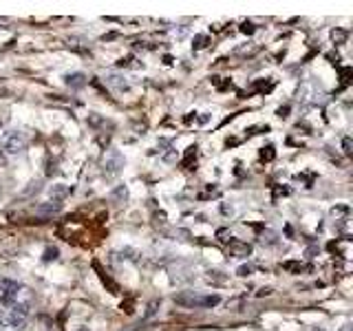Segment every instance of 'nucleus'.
<instances>
[{
  "mask_svg": "<svg viewBox=\"0 0 353 331\" xmlns=\"http://www.w3.org/2000/svg\"><path fill=\"white\" fill-rule=\"evenodd\" d=\"M124 154L120 150H115V148H110L106 154H104V161H102V168H104V177L106 179H115V177H120V172L124 170Z\"/></svg>",
  "mask_w": 353,
  "mask_h": 331,
  "instance_id": "f03ea898",
  "label": "nucleus"
},
{
  "mask_svg": "<svg viewBox=\"0 0 353 331\" xmlns=\"http://www.w3.org/2000/svg\"><path fill=\"white\" fill-rule=\"evenodd\" d=\"M331 35H334V42H338V44L344 42V38H347V33H344V31H334Z\"/></svg>",
  "mask_w": 353,
  "mask_h": 331,
  "instance_id": "1a4fd4ad",
  "label": "nucleus"
},
{
  "mask_svg": "<svg viewBox=\"0 0 353 331\" xmlns=\"http://www.w3.org/2000/svg\"><path fill=\"white\" fill-rule=\"evenodd\" d=\"M203 42H205V38H203V35H199V38H197V44H194V47H197V49H201V47H205V44H203Z\"/></svg>",
  "mask_w": 353,
  "mask_h": 331,
  "instance_id": "4468645a",
  "label": "nucleus"
},
{
  "mask_svg": "<svg viewBox=\"0 0 353 331\" xmlns=\"http://www.w3.org/2000/svg\"><path fill=\"white\" fill-rule=\"evenodd\" d=\"M313 331H322V329H313Z\"/></svg>",
  "mask_w": 353,
  "mask_h": 331,
  "instance_id": "dca6fc26",
  "label": "nucleus"
},
{
  "mask_svg": "<svg viewBox=\"0 0 353 331\" xmlns=\"http://www.w3.org/2000/svg\"><path fill=\"white\" fill-rule=\"evenodd\" d=\"M340 331H353V327H351V325H344Z\"/></svg>",
  "mask_w": 353,
  "mask_h": 331,
  "instance_id": "2eb2a0df",
  "label": "nucleus"
},
{
  "mask_svg": "<svg viewBox=\"0 0 353 331\" xmlns=\"http://www.w3.org/2000/svg\"><path fill=\"white\" fill-rule=\"evenodd\" d=\"M66 192H69V188H60V186H57V188H53V190H51V194H57V197H64Z\"/></svg>",
  "mask_w": 353,
  "mask_h": 331,
  "instance_id": "9b49d317",
  "label": "nucleus"
},
{
  "mask_svg": "<svg viewBox=\"0 0 353 331\" xmlns=\"http://www.w3.org/2000/svg\"><path fill=\"white\" fill-rule=\"evenodd\" d=\"M27 146H29V137H27V132H22V130H13L9 132V135L5 137V142H3V150L7 154H20V152H25L27 150Z\"/></svg>",
  "mask_w": 353,
  "mask_h": 331,
  "instance_id": "7ed1b4c3",
  "label": "nucleus"
},
{
  "mask_svg": "<svg viewBox=\"0 0 353 331\" xmlns=\"http://www.w3.org/2000/svg\"><path fill=\"white\" fill-rule=\"evenodd\" d=\"M60 208H62L60 201H47V203L38 205L35 212H38V215H55V212H60Z\"/></svg>",
  "mask_w": 353,
  "mask_h": 331,
  "instance_id": "423d86ee",
  "label": "nucleus"
},
{
  "mask_svg": "<svg viewBox=\"0 0 353 331\" xmlns=\"http://www.w3.org/2000/svg\"><path fill=\"white\" fill-rule=\"evenodd\" d=\"M18 283L9 281V278H0V305H11L18 296Z\"/></svg>",
  "mask_w": 353,
  "mask_h": 331,
  "instance_id": "20e7f679",
  "label": "nucleus"
},
{
  "mask_svg": "<svg viewBox=\"0 0 353 331\" xmlns=\"http://www.w3.org/2000/svg\"><path fill=\"white\" fill-rule=\"evenodd\" d=\"M241 31H243V33H254V25H252V22H243Z\"/></svg>",
  "mask_w": 353,
  "mask_h": 331,
  "instance_id": "9d476101",
  "label": "nucleus"
},
{
  "mask_svg": "<svg viewBox=\"0 0 353 331\" xmlns=\"http://www.w3.org/2000/svg\"><path fill=\"white\" fill-rule=\"evenodd\" d=\"M174 300L183 307H190V309H205V307H214L221 303V296L217 294H210V296H203V294H194V291H186V294H179L174 296Z\"/></svg>",
  "mask_w": 353,
  "mask_h": 331,
  "instance_id": "f257e3e1",
  "label": "nucleus"
},
{
  "mask_svg": "<svg viewBox=\"0 0 353 331\" xmlns=\"http://www.w3.org/2000/svg\"><path fill=\"white\" fill-rule=\"evenodd\" d=\"M261 243H267V245H274L276 243V234L274 232H263V237H261Z\"/></svg>",
  "mask_w": 353,
  "mask_h": 331,
  "instance_id": "6e6552de",
  "label": "nucleus"
},
{
  "mask_svg": "<svg viewBox=\"0 0 353 331\" xmlns=\"http://www.w3.org/2000/svg\"><path fill=\"white\" fill-rule=\"evenodd\" d=\"M247 274H252V267H249V265H245V267H239V276H247Z\"/></svg>",
  "mask_w": 353,
  "mask_h": 331,
  "instance_id": "f8f14e48",
  "label": "nucleus"
},
{
  "mask_svg": "<svg viewBox=\"0 0 353 331\" xmlns=\"http://www.w3.org/2000/svg\"><path fill=\"white\" fill-rule=\"evenodd\" d=\"M344 152L351 154V137H344Z\"/></svg>",
  "mask_w": 353,
  "mask_h": 331,
  "instance_id": "ddd939ff",
  "label": "nucleus"
},
{
  "mask_svg": "<svg viewBox=\"0 0 353 331\" xmlns=\"http://www.w3.org/2000/svg\"><path fill=\"white\" fill-rule=\"evenodd\" d=\"M66 84H69V86H82L84 84V75H82V73H73V75L66 77Z\"/></svg>",
  "mask_w": 353,
  "mask_h": 331,
  "instance_id": "0eeeda50",
  "label": "nucleus"
},
{
  "mask_svg": "<svg viewBox=\"0 0 353 331\" xmlns=\"http://www.w3.org/2000/svg\"><path fill=\"white\" fill-rule=\"evenodd\" d=\"M227 252H230L232 256H249L252 254V245L249 243H243V241H239V239H232L230 243H227Z\"/></svg>",
  "mask_w": 353,
  "mask_h": 331,
  "instance_id": "39448f33",
  "label": "nucleus"
}]
</instances>
